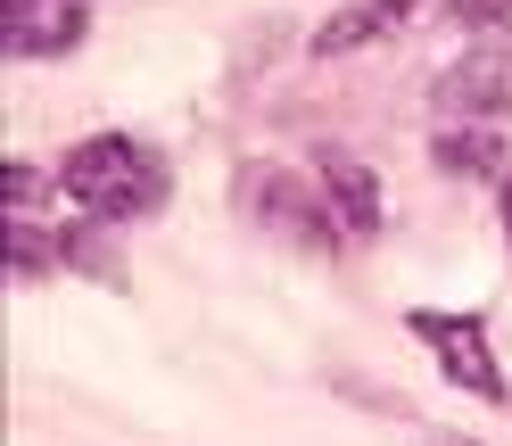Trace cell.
Wrapping results in <instances>:
<instances>
[{
	"label": "cell",
	"mask_w": 512,
	"mask_h": 446,
	"mask_svg": "<svg viewBox=\"0 0 512 446\" xmlns=\"http://www.w3.org/2000/svg\"><path fill=\"white\" fill-rule=\"evenodd\" d=\"M430 157L446 174H496L504 166V124H438Z\"/></svg>",
	"instance_id": "obj_8"
},
{
	"label": "cell",
	"mask_w": 512,
	"mask_h": 446,
	"mask_svg": "<svg viewBox=\"0 0 512 446\" xmlns=\"http://www.w3.org/2000/svg\"><path fill=\"white\" fill-rule=\"evenodd\" d=\"M512 108V58L504 50H471L438 75V116L446 124H504Z\"/></svg>",
	"instance_id": "obj_4"
},
{
	"label": "cell",
	"mask_w": 512,
	"mask_h": 446,
	"mask_svg": "<svg viewBox=\"0 0 512 446\" xmlns=\"http://www.w3.org/2000/svg\"><path fill=\"white\" fill-rule=\"evenodd\" d=\"M405 323H413V339L438 356V372L455 380V389L488 397V405L512 397V389H504V372H496V347H488V331H479L471 314H438V306H422V314H405Z\"/></svg>",
	"instance_id": "obj_3"
},
{
	"label": "cell",
	"mask_w": 512,
	"mask_h": 446,
	"mask_svg": "<svg viewBox=\"0 0 512 446\" xmlns=\"http://www.w3.org/2000/svg\"><path fill=\"white\" fill-rule=\"evenodd\" d=\"M504 223H512V182H504Z\"/></svg>",
	"instance_id": "obj_10"
},
{
	"label": "cell",
	"mask_w": 512,
	"mask_h": 446,
	"mask_svg": "<svg viewBox=\"0 0 512 446\" xmlns=\"http://www.w3.org/2000/svg\"><path fill=\"white\" fill-rule=\"evenodd\" d=\"M405 17H413V0H347V9H331L314 25V58H347V50H364L380 34H397Z\"/></svg>",
	"instance_id": "obj_6"
},
{
	"label": "cell",
	"mask_w": 512,
	"mask_h": 446,
	"mask_svg": "<svg viewBox=\"0 0 512 446\" xmlns=\"http://www.w3.org/2000/svg\"><path fill=\"white\" fill-rule=\"evenodd\" d=\"M323 190H331V207L347 223V240H372L380 232V182H372V166L339 157V166H323Z\"/></svg>",
	"instance_id": "obj_7"
},
{
	"label": "cell",
	"mask_w": 512,
	"mask_h": 446,
	"mask_svg": "<svg viewBox=\"0 0 512 446\" xmlns=\"http://www.w3.org/2000/svg\"><path fill=\"white\" fill-rule=\"evenodd\" d=\"M67 199L100 223H133V215H157L166 207V157L133 133H91L67 149Z\"/></svg>",
	"instance_id": "obj_1"
},
{
	"label": "cell",
	"mask_w": 512,
	"mask_h": 446,
	"mask_svg": "<svg viewBox=\"0 0 512 446\" xmlns=\"http://www.w3.org/2000/svg\"><path fill=\"white\" fill-rule=\"evenodd\" d=\"M240 199L273 223V232H290L298 248H331L347 223H339V207H331V190L323 182H298V174H281V166H248V182H240Z\"/></svg>",
	"instance_id": "obj_2"
},
{
	"label": "cell",
	"mask_w": 512,
	"mask_h": 446,
	"mask_svg": "<svg viewBox=\"0 0 512 446\" xmlns=\"http://www.w3.org/2000/svg\"><path fill=\"white\" fill-rule=\"evenodd\" d=\"M83 42V0H9V50L17 58H58Z\"/></svg>",
	"instance_id": "obj_5"
},
{
	"label": "cell",
	"mask_w": 512,
	"mask_h": 446,
	"mask_svg": "<svg viewBox=\"0 0 512 446\" xmlns=\"http://www.w3.org/2000/svg\"><path fill=\"white\" fill-rule=\"evenodd\" d=\"M463 25H479V34H504L512 42V0H446Z\"/></svg>",
	"instance_id": "obj_9"
}]
</instances>
